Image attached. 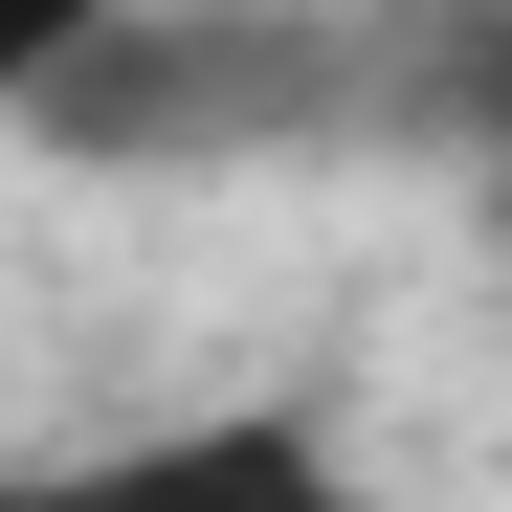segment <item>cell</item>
I'll return each mask as SVG.
<instances>
[{"label":"cell","mask_w":512,"mask_h":512,"mask_svg":"<svg viewBox=\"0 0 512 512\" xmlns=\"http://www.w3.org/2000/svg\"><path fill=\"white\" fill-rule=\"evenodd\" d=\"M0 512H379V490L334 468V423L201 401V423H134V446H0Z\"/></svg>","instance_id":"obj_1"},{"label":"cell","mask_w":512,"mask_h":512,"mask_svg":"<svg viewBox=\"0 0 512 512\" xmlns=\"http://www.w3.org/2000/svg\"><path fill=\"white\" fill-rule=\"evenodd\" d=\"M134 23V0H0V112H45V90H90V45Z\"/></svg>","instance_id":"obj_2"}]
</instances>
